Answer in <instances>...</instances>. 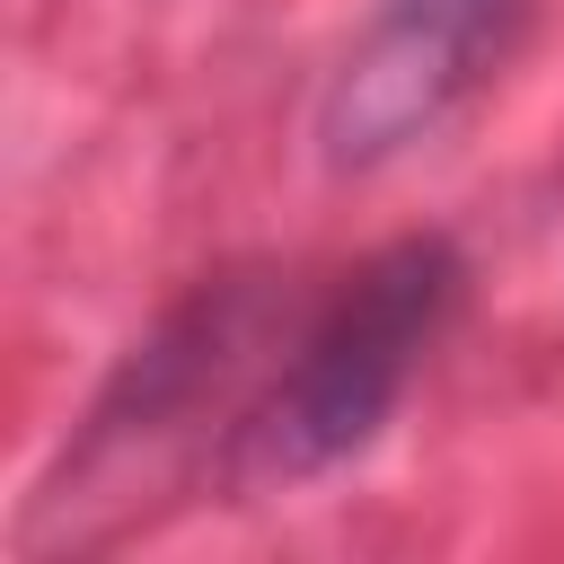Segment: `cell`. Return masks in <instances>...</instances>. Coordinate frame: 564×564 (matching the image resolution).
I'll list each match as a JSON object with an SVG mask.
<instances>
[{
    "instance_id": "6da1fadb",
    "label": "cell",
    "mask_w": 564,
    "mask_h": 564,
    "mask_svg": "<svg viewBox=\"0 0 564 564\" xmlns=\"http://www.w3.org/2000/svg\"><path fill=\"white\" fill-rule=\"evenodd\" d=\"M458 282L467 273H458L449 238L379 247L344 282V300L300 335L273 397L247 414V467L256 476H308V467H335L344 449H361L388 423V405L405 397L441 317L458 308Z\"/></svg>"
},
{
    "instance_id": "7a4b0ae2",
    "label": "cell",
    "mask_w": 564,
    "mask_h": 564,
    "mask_svg": "<svg viewBox=\"0 0 564 564\" xmlns=\"http://www.w3.org/2000/svg\"><path fill=\"white\" fill-rule=\"evenodd\" d=\"M520 9L529 0H388L379 26L344 53V70L317 106L326 159L335 167H379L405 141H423L511 53Z\"/></svg>"
}]
</instances>
